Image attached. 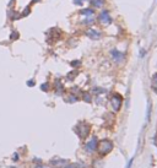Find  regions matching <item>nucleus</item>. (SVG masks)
I'll list each match as a JSON object with an SVG mask.
<instances>
[{
	"mask_svg": "<svg viewBox=\"0 0 157 168\" xmlns=\"http://www.w3.org/2000/svg\"><path fill=\"white\" fill-rule=\"evenodd\" d=\"M87 35L91 36V38H99V33L96 31H93V30H90L89 32H87Z\"/></svg>",
	"mask_w": 157,
	"mask_h": 168,
	"instance_id": "obj_6",
	"label": "nucleus"
},
{
	"mask_svg": "<svg viewBox=\"0 0 157 168\" xmlns=\"http://www.w3.org/2000/svg\"><path fill=\"white\" fill-rule=\"evenodd\" d=\"M153 88L157 92V75H155V77H153Z\"/></svg>",
	"mask_w": 157,
	"mask_h": 168,
	"instance_id": "obj_7",
	"label": "nucleus"
},
{
	"mask_svg": "<svg viewBox=\"0 0 157 168\" xmlns=\"http://www.w3.org/2000/svg\"><path fill=\"white\" fill-rule=\"evenodd\" d=\"M111 102H112V104H113V107H114L115 111H118V109L120 108V104H122V97L119 95H114L112 97Z\"/></svg>",
	"mask_w": 157,
	"mask_h": 168,
	"instance_id": "obj_2",
	"label": "nucleus"
},
{
	"mask_svg": "<svg viewBox=\"0 0 157 168\" xmlns=\"http://www.w3.org/2000/svg\"><path fill=\"white\" fill-rule=\"evenodd\" d=\"M33 85V81H28V86H32Z\"/></svg>",
	"mask_w": 157,
	"mask_h": 168,
	"instance_id": "obj_8",
	"label": "nucleus"
},
{
	"mask_svg": "<svg viewBox=\"0 0 157 168\" xmlns=\"http://www.w3.org/2000/svg\"><path fill=\"white\" fill-rule=\"evenodd\" d=\"M36 168H47V167H43V166H38V167H36Z\"/></svg>",
	"mask_w": 157,
	"mask_h": 168,
	"instance_id": "obj_9",
	"label": "nucleus"
},
{
	"mask_svg": "<svg viewBox=\"0 0 157 168\" xmlns=\"http://www.w3.org/2000/svg\"><path fill=\"white\" fill-rule=\"evenodd\" d=\"M112 54H113V58H114L117 61H120V60L123 59V54H120V53H119V52H117V50H114Z\"/></svg>",
	"mask_w": 157,
	"mask_h": 168,
	"instance_id": "obj_5",
	"label": "nucleus"
},
{
	"mask_svg": "<svg viewBox=\"0 0 157 168\" xmlns=\"http://www.w3.org/2000/svg\"><path fill=\"white\" fill-rule=\"evenodd\" d=\"M96 148H97L98 152L101 153V155H107L108 152L112 151L113 145H112L111 141H108V140H103V141H101V143H99V145H97Z\"/></svg>",
	"mask_w": 157,
	"mask_h": 168,
	"instance_id": "obj_1",
	"label": "nucleus"
},
{
	"mask_svg": "<svg viewBox=\"0 0 157 168\" xmlns=\"http://www.w3.org/2000/svg\"><path fill=\"white\" fill-rule=\"evenodd\" d=\"M99 21L103 22V23H111V18H109V14L108 11H103L101 15H99Z\"/></svg>",
	"mask_w": 157,
	"mask_h": 168,
	"instance_id": "obj_3",
	"label": "nucleus"
},
{
	"mask_svg": "<svg viewBox=\"0 0 157 168\" xmlns=\"http://www.w3.org/2000/svg\"><path fill=\"white\" fill-rule=\"evenodd\" d=\"M97 145H98V143H97V139L96 138H93L89 144H87V146H86V150L87 151H93V150H96V147H97Z\"/></svg>",
	"mask_w": 157,
	"mask_h": 168,
	"instance_id": "obj_4",
	"label": "nucleus"
}]
</instances>
